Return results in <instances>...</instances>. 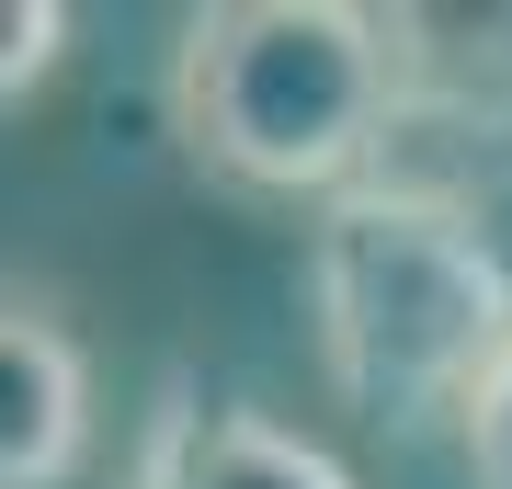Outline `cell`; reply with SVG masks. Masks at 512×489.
<instances>
[{
    "instance_id": "obj_1",
    "label": "cell",
    "mask_w": 512,
    "mask_h": 489,
    "mask_svg": "<svg viewBox=\"0 0 512 489\" xmlns=\"http://www.w3.org/2000/svg\"><path fill=\"white\" fill-rule=\"evenodd\" d=\"M410 23L421 12H365V0H217L183 12L160 69L171 148L251 205H342L376 171L387 114L410 91Z\"/></svg>"
},
{
    "instance_id": "obj_2",
    "label": "cell",
    "mask_w": 512,
    "mask_h": 489,
    "mask_svg": "<svg viewBox=\"0 0 512 489\" xmlns=\"http://www.w3.org/2000/svg\"><path fill=\"white\" fill-rule=\"evenodd\" d=\"M308 319L330 399L376 433H433L478 410L512 353V262L478 217L410 194H342L308 228Z\"/></svg>"
},
{
    "instance_id": "obj_3",
    "label": "cell",
    "mask_w": 512,
    "mask_h": 489,
    "mask_svg": "<svg viewBox=\"0 0 512 489\" xmlns=\"http://www.w3.org/2000/svg\"><path fill=\"white\" fill-rule=\"evenodd\" d=\"M92 455V353L46 285L0 308V489H69Z\"/></svg>"
},
{
    "instance_id": "obj_4",
    "label": "cell",
    "mask_w": 512,
    "mask_h": 489,
    "mask_svg": "<svg viewBox=\"0 0 512 489\" xmlns=\"http://www.w3.org/2000/svg\"><path fill=\"white\" fill-rule=\"evenodd\" d=\"M126 489H365V478L330 444L285 433V421H262V410L194 399V376H171L160 410H148V433H137Z\"/></svg>"
},
{
    "instance_id": "obj_5",
    "label": "cell",
    "mask_w": 512,
    "mask_h": 489,
    "mask_svg": "<svg viewBox=\"0 0 512 489\" xmlns=\"http://www.w3.org/2000/svg\"><path fill=\"white\" fill-rule=\"evenodd\" d=\"M57 46H69V12H57V0H12V12H0V103H23V91L57 69Z\"/></svg>"
},
{
    "instance_id": "obj_6",
    "label": "cell",
    "mask_w": 512,
    "mask_h": 489,
    "mask_svg": "<svg viewBox=\"0 0 512 489\" xmlns=\"http://www.w3.org/2000/svg\"><path fill=\"white\" fill-rule=\"evenodd\" d=\"M467 478L478 489H512V353H501V376L490 387H478V410H467Z\"/></svg>"
}]
</instances>
